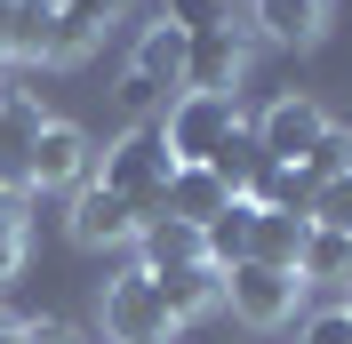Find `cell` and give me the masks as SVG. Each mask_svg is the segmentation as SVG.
Returning <instances> with one entry per match:
<instances>
[{
    "instance_id": "cell-1",
    "label": "cell",
    "mask_w": 352,
    "mask_h": 344,
    "mask_svg": "<svg viewBox=\"0 0 352 344\" xmlns=\"http://www.w3.org/2000/svg\"><path fill=\"white\" fill-rule=\"evenodd\" d=\"M168 176H176V160H168V144H160V120H136V129L112 136L104 160H96V184H104L112 200H129L136 224L168 216Z\"/></svg>"
},
{
    "instance_id": "cell-2",
    "label": "cell",
    "mask_w": 352,
    "mask_h": 344,
    "mask_svg": "<svg viewBox=\"0 0 352 344\" xmlns=\"http://www.w3.org/2000/svg\"><path fill=\"white\" fill-rule=\"evenodd\" d=\"M248 112H241V96H168V112H160V144H168V160L176 169H208V152L224 144V136L241 129Z\"/></svg>"
},
{
    "instance_id": "cell-3",
    "label": "cell",
    "mask_w": 352,
    "mask_h": 344,
    "mask_svg": "<svg viewBox=\"0 0 352 344\" xmlns=\"http://www.w3.org/2000/svg\"><path fill=\"white\" fill-rule=\"evenodd\" d=\"M104 336L112 344H168L176 336L168 304H160V280L144 272V264H129V272L104 288Z\"/></svg>"
},
{
    "instance_id": "cell-4",
    "label": "cell",
    "mask_w": 352,
    "mask_h": 344,
    "mask_svg": "<svg viewBox=\"0 0 352 344\" xmlns=\"http://www.w3.org/2000/svg\"><path fill=\"white\" fill-rule=\"evenodd\" d=\"M248 129H256L264 160H288V169H296V160H305V152L320 144V129H329V112L312 105V96H296V88H288V96H272V105H264L256 120H248Z\"/></svg>"
},
{
    "instance_id": "cell-5",
    "label": "cell",
    "mask_w": 352,
    "mask_h": 344,
    "mask_svg": "<svg viewBox=\"0 0 352 344\" xmlns=\"http://www.w3.org/2000/svg\"><path fill=\"white\" fill-rule=\"evenodd\" d=\"M248 72V41L232 32V24H208V32H192V48H184V88L192 96H232ZM176 88V96H184Z\"/></svg>"
},
{
    "instance_id": "cell-6",
    "label": "cell",
    "mask_w": 352,
    "mask_h": 344,
    "mask_svg": "<svg viewBox=\"0 0 352 344\" xmlns=\"http://www.w3.org/2000/svg\"><path fill=\"white\" fill-rule=\"evenodd\" d=\"M296 288H305V280L272 272V264H232V272H224V304H232L248 328H280L288 312H296Z\"/></svg>"
},
{
    "instance_id": "cell-7",
    "label": "cell",
    "mask_w": 352,
    "mask_h": 344,
    "mask_svg": "<svg viewBox=\"0 0 352 344\" xmlns=\"http://www.w3.org/2000/svg\"><path fill=\"white\" fill-rule=\"evenodd\" d=\"M88 176H96V144L72 120H48L32 144V193H80Z\"/></svg>"
},
{
    "instance_id": "cell-8",
    "label": "cell",
    "mask_w": 352,
    "mask_h": 344,
    "mask_svg": "<svg viewBox=\"0 0 352 344\" xmlns=\"http://www.w3.org/2000/svg\"><path fill=\"white\" fill-rule=\"evenodd\" d=\"M41 129H48V112L16 88L0 105V193H32V144H41Z\"/></svg>"
},
{
    "instance_id": "cell-9",
    "label": "cell",
    "mask_w": 352,
    "mask_h": 344,
    "mask_svg": "<svg viewBox=\"0 0 352 344\" xmlns=\"http://www.w3.org/2000/svg\"><path fill=\"white\" fill-rule=\"evenodd\" d=\"M65 233L80 240V248H120V240H136V216L129 200H112L96 176H88L80 193H72V216H65Z\"/></svg>"
},
{
    "instance_id": "cell-10",
    "label": "cell",
    "mask_w": 352,
    "mask_h": 344,
    "mask_svg": "<svg viewBox=\"0 0 352 344\" xmlns=\"http://www.w3.org/2000/svg\"><path fill=\"white\" fill-rule=\"evenodd\" d=\"M160 280V304H168V321L184 328V321H200V312H217L224 304V272L208 257H192V264H176V272H153Z\"/></svg>"
},
{
    "instance_id": "cell-11",
    "label": "cell",
    "mask_w": 352,
    "mask_h": 344,
    "mask_svg": "<svg viewBox=\"0 0 352 344\" xmlns=\"http://www.w3.org/2000/svg\"><path fill=\"white\" fill-rule=\"evenodd\" d=\"M312 240V216L296 208H256V248H248V264H272V272H296V257H305Z\"/></svg>"
},
{
    "instance_id": "cell-12",
    "label": "cell",
    "mask_w": 352,
    "mask_h": 344,
    "mask_svg": "<svg viewBox=\"0 0 352 344\" xmlns=\"http://www.w3.org/2000/svg\"><path fill=\"white\" fill-rule=\"evenodd\" d=\"M248 248H256V208H248V200H232L224 216H208V224H200V257L217 264V272L248 264Z\"/></svg>"
},
{
    "instance_id": "cell-13",
    "label": "cell",
    "mask_w": 352,
    "mask_h": 344,
    "mask_svg": "<svg viewBox=\"0 0 352 344\" xmlns=\"http://www.w3.org/2000/svg\"><path fill=\"white\" fill-rule=\"evenodd\" d=\"M184 48H192V32H176V24H153V32H144V41H136V80H153L160 96H168V88H184Z\"/></svg>"
},
{
    "instance_id": "cell-14",
    "label": "cell",
    "mask_w": 352,
    "mask_h": 344,
    "mask_svg": "<svg viewBox=\"0 0 352 344\" xmlns=\"http://www.w3.org/2000/svg\"><path fill=\"white\" fill-rule=\"evenodd\" d=\"M232 200H241V193H224L208 169H176V176H168V216H176V224H192V233L208 224V216H224Z\"/></svg>"
},
{
    "instance_id": "cell-15",
    "label": "cell",
    "mask_w": 352,
    "mask_h": 344,
    "mask_svg": "<svg viewBox=\"0 0 352 344\" xmlns=\"http://www.w3.org/2000/svg\"><path fill=\"white\" fill-rule=\"evenodd\" d=\"M256 24H264V41L305 48V41L329 32V0H256Z\"/></svg>"
},
{
    "instance_id": "cell-16",
    "label": "cell",
    "mask_w": 352,
    "mask_h": 344,
    "mask_svg": "<svg viewBox=\"0 0 352 344\" xmlns=\"http://www.w3.org/2000/svg\"><path fill=\"white\" fill-rule=\"evenodd\" d=\"M136 257H144V272H176V264L200 257V233L176 216H153V224H136Z\"/></svg>"
},
{
    "instance_id": "cell-17",
    "label": "cell",
    "mask_w": 352,
    "mask_h": 344,
    "mask_svg": "<svg viewBox=\"0 0 352 344\" xmlns=\"http://www.w3.org/2000/svg\"><path fill=\"white\" fill-rule=\"evenodd\" d=\"M305 288H352V233H312L305 257H296Z\"/></svg>"
},
{
    "instance_id": "cell-18",
    "label": "cell",
    "mask_w": 352,
    "mask_h": 344,
    "mask_svg": "<svg viewBox=\"0 0 352 344\" xmlns=\"http://www.w3.org/2000/svg\"><path fill=\"white\" fill-rule=\"evenodd\" d=\"M120 8H129V0H56V24H65V65L104 41V24L120 17Z\"/></svg>"
},
{
    "instance_id": "cell-19",
    "label": "cell",
    "mask_w": 352,
    "mask_h": 344,
    "mask_svg": "<svg viewBox=\"0 0 352 344\" xmlns=\"http://www.w3.org/2000/svg\"><path fill=\"white\" fill-rule=\"evenodd\" d=\"M256 169H264V144H256V129H248V120L224 136L217 152H208V176H217L224 193H248V184H256Z\"/></svg>"
},
{
    "instance_id": "cell-20",
    "label": "cell",
    "mask_w": 352,
    "mask_h": 344,
    "mask_svg": "<svg viewBox=\"0 0 352 344\" xmlns=\"http://www.w3.org/2000/svg\"><path fill=\"white\" fill-rule=\"evenodd\" d=\"M241 200H248V208H296V216H305V208H312V176L288 169V160H264L256 184H248Z\"/></svg>"
},
{
    "instance_id": "cell-21",
    "label": "cell",
    "mask_w": 352,
    "mask_h": 344,
    "mask_svg": "<svg viewBox=\"0 0 352 344\" xmlns=\"http://www.w3.org/2000/svg\"><path fill=\"white\" fill-rule=\"evenodd\" d=\"M296 169H305L312 184H329V176H352V129H336V120H329V129H320V144H312Z\"/></svg>"
},
{
    "instance_id": "cell-22",
    "label": "cell",
    "mask_w": 352,
    "mask_h": 344,
    "mask_svg": "<svg viewBox=\"0 0 352 344\" xmlns=\"http://www.w3.org/2000/svg\"><path fill=\"white\" fill-rule=\"evenodd\" d=\"M312 233H352V176H329V184H312Z\"/></svg>"
},
{
    "instance_id": "cell-23",
    "label": "cell",
    "mask_w": 352,
    "mask_h": 344,
    "mask_svg": "<svg viewBox=\"0 0 352 344\" xmlns=\"http://www.w3.org/2000/svg\"><path fill=\"white\" fill-rule=\"evenodd\" d=\"M160 24H176V32H208V24H232L224 17V0H153Z\"/></svg>"
},
{
    "instance_id": "cell-24",
    "label": "cell",
    "mask_w": 352,
    "mask_h": 344,
    "mask_svg": "<svg viewBox=\"0 0 352 344\" xmlns=\"http://www.w3.org/2000/svg\"><path fill=\"white\" fill-rule=\"evenodd\" d=\"M305 344H352V312H344V304L312 312V321H305Z\"/></svg>"
},
{
    "instance_id": "cell-25",
    "label": "cell",
    "mask_w": 352,
    "mask_h": 344,
    "mask_svg": "<svg viewBox=\"0 0 352 344\" xmlns=\"http://www.w3.org/2000/svg\"><path fill=\"white\" fill-rule=\"evenodd\" d=\"M24 344H80L72 321H24Z\"/></svg>"
},
{
    "instance_id": "cell-26",
    "label": "cell",
    "mask_w": 352,
    "mask_h": 344,
    "mask_svg": "<svg viewBox=\"0 0 352 344\" xmlns=\"http://www.w3.org/2000/svg\"><path fill=\"white\" fill-rule=\"evenodd\" d=\"M16 264H24V233L0 224V280H16Z\"/></svg>"
},
{
    "instance_id": "cell-27",
    "label": "cell",
    "mask_w": 352,
    "mask_h": 344,
    "mask_svg": "<svg viewBox=\"0 0 352 344\" xmlns=\"http://www.w3.org/2000/svg\"><path fill=\"white\" fill-rule=\"evenodd\" d=\"M0 224H8V233H24V224H32V216H24V193H0Z\"/></svg>"
},
{
    "instance_id": "cell-28",
    "label": "cell",
    "mask_w": 352,
    "mask_h": 344,
    "mask_svg": "<svg viewBox=\"0 0 352 344\" xmlns=\"http://www.w3.org/2000/svg\"><path fill=\"white\" fill-rule=\"evenodd\" d=\"M8 32H16V0H0V65H8Z\"/></svg>"
},
{
    "instance_id": "cell-29",
    "label": "cell",
    "mask_w": 352,
    "mask_h": 344,
    "mask_svg": "<svg viewBox=\"0 0 352 344\" xmlns=\"http://www.w3.org/2000/svg\"><path fill=\"white\" fill-rule=\"evenodd\" d=\"M0 344H24V321L8 312V304H0Z\"/></svg>"
},
{
    "instance_id": "cell-30",
    "label": "cell",
    "mask_w": 352,
    "mask_h": 344,
    "mask_svg": "<svg viewBox=\"0 0 352 344\" xmlns=\"http://www.w3.org/2000/svg\"><path fill=\"white\" fill-rule=\"evenodd\" d=\"M8 96H16V88H8V80H0V105H8Z\"/></svg>"
},
{
    "instance_id": "cell-31",
    "label": "cell",
    "mask_w": 352,
    "mask_h": 344,
    "mask_svg": "<svg viewBox=\"0 0 352 344\" xmlns=\"http://www.w3.org/2000/svg\"><path fill=\"white\" fill-rule=\"evenodd\" d=\"M344 312H352V304H344Z\"/></svg>"
}]
</instances>
